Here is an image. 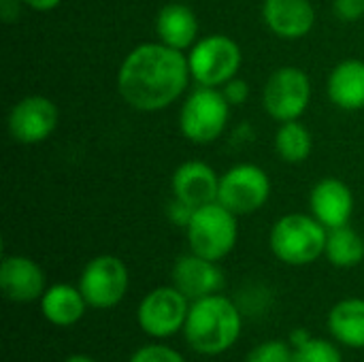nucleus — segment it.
I'll return each instance as SVG.
<instances>
[{
	"mask_svg": "<svg viewBox=\"0 0 364 362\" xmlns=\"http://www.w3.org/2000/svg\"><path fill=\"white\" fill-rule=\"evenodd\" d=\"M192 73L188 55L164 43H143L122 62L117 90L136 111H162L188 87Z\"/></svg>",
	"mask_w": 364,
	"mask_h": 362,
	"instance_id": "nucleus-1",
	"label": "nucleus"
},
{
	"mask_svg": "<svg viewBox=\"0 0 364 362\" xmlns=\"http://www.w3.org/2000/svg\"><path fill=\"white\" fill-rule=\"evenodd\" d=\"M241 329L243 320L239 307L218 292L192 301L183 337L194 352L203 356H220L239 341Z\"/></svg>",
	"mask_w": 364,
	"mask_h": 362,
	"instance_id": "nucleus-2",
	"label": "nucleus"
},
{
	"mask_svg": "<svg viewBox=\"0 0 364 362\" xmlns=\"http://www.w3.org/2000/svg\"><path fill=\"white\" fill-rule=\"evenodd\" d=\"M326 237L328 230L314 215L288 213L273 224L269 245L275 258L284 265L305 267L324 254Z\"/></svg>",
	"mask_w": 364,
	"mask_h": 362,
	"instance_id": "nucleus-3",
	"label": "nucleus"
},
{
	"mask_svg": "<svg viewBox=\"0 0 364 362\" xmlns=\"http://www.w3.org/2000/svg\"><path fill=\"white\" fill-rule=\"evenodd\" d=\"M190 250L213 262L224 260L237 245L239 224L237 215L222 203H209L194 209L190 224L186 226Z\"/></svg>",
	"mask_w": 364,
	"mask_h": 362,
	"instance_id": "nucleus-4",
	"label": "nucleus"
},
{
	"mask_svg": "<svg viewBox=\"0 0 364 362\" xmlns=\"http://www.w3.org/2000/svg\"><path fill=\"white\" fill-rule=\"evenodd\" d=\"M228 117L230 102L224 98L222 90L200 85L188 94L179 111V130L188 141L207 145L224 132Z\"/></svg>",
	"mask_w": 364,
	"mask_h": 362,
	"instance_id": "nucleus-5",
	"label": "nucleus"
},
{
	"mask_svg": "<svg viewBox=\"0 0 364 362\" xmlns=\"http://www.w3.org/2000/svg\"><path fill=\"white\" fill-rule=\"evenodd\" d=\"M243 62L241 47L226 34H209L196 41L188 53L192 79L198 85L218 87L237 77Z\"/></svg>",
	"mask_w": 364,
	"mask_h": 362,
	"instance_id": "nucleus-6",
	"label": "nucleus"
},
{
	"mask_svg": "<svg viewBox=\"0 0 364 362\" xmlns=\"http://www.w3.org/2000/svg\"><path fill=\"white\" fill-rule=\"evenodd\" d=\"M188 297H183L175 286L154 288L143 297L136 309V322L147 337L168 339L183 331L190 312Z\"/></svg>",
	"mask_w": 364,
	"mask_h": 362,
	"instance_id": "nucleus-7",
	"label": "nucleus"
},
{
	"mask_svg": "<svg viewBox=\"0 0 364 362\" xmlns=\"http://www.w3.org/2000/svg\"><path fill=\"white\" fill-rule=\"evenodd\" d=\"M311 100V81L299 66L277 68L262 90V102L267 113L277 122L299 119Z\"/></svg>",
	"mask_w": 364,
	"mask_h": 362,
	"instance_id": "nucleus-8",
	"label": "nucleus"
},
{
	"mask_svg": "<svg viewBox=\"0 0 364 362\" xmlns=\"http://www.w3.org/2000/svg\"><path fill=\"white\" fill-rule=\"evenodd\" d=\"M128 269L117 256H96L92 258L79 277V290L94 309H113L119 305L128 292Z\"/></svg>",
	"mask_w": 364,
	"mask_h": 362,
	"instance_id": "nucleus-9",
	"label": "nucleus"
},
{
	"mask_svg": "<svg viewBox=\"0 0 364 362\" xmlns=\"http://www.w3.org/2000/svg\"><path fill=\"white\" fill-rule=\"evenodd\" d=\"M271 196V179L256 164H235L220 177L218 203L235 215H247L264 207Z\"/></svg>",
	"mask_w": 364,
	"mask_h": 362,
	"instance_id": "nucleus-10",
	"label": "nucleus"
},
{
	"mask_svg": "<svg viewBox=\"0 0 364 362\" xmlns=\"http://www.w3.org/2000/svg\"><path fill=\"white\" fill-rule=\"evenodd\" d=\"M58 107L47 96H26L13 105L6 126L9 134L21 145H36L47 141L58 128Z\"/></svg>",
	"mask_w": 364,
	"mask_h": 362,
	"instance_id": "nucleus-11",
	"label": "nucleus"
},
{
	"mask_svg": "<svg viewBox=\"0 0 364 362\" xmlns=\"http://www.w3.org/2000/svg\"><path fill=\"white\" fill-rule=\"evenodd\" d=\"M173 286L190 301H198L218 294L224 288V273L218 262L192 252L177 258L173 267Z\"/></svg>",
	"mask_w": 364,
	"mask_h": 362,
	"instance_id": "nucleus-12",
	"label": "nucleus"
},
{
	"mask_svg": "<svg viewBox=\"0 0 364 362\" xmlns=\"http://www.w3.org/2000/svg\"><path fill=\"white\" fill-rule=\"evenodd\" d=\"M311 215L326 228H339L350 224L354 213V194L350 186L337 177L320 179L309 194Z\"/></svg>",
	"mask_w": 364,
	"mask_h": 362,
	"instance_id": "nucleus-13",
	"label": "nucleus"
},
{
	"mask_svg": "<svg viewBox=\"0 0 364 362\" xmlns=\"http://www.w3.org/2000/svg\"><path fill=\"white\" fill-rule=\"evenodd\" d=\"M171 188L177 201L186 203L192 209H198L218 201L220 177L209 164L200 160H188L175 169Z\"/></svg>",
	"mask_w": 364,
	"mask_h": 362,
	"instance_id": "nucleus-14",
	"label": "nucleus"
},
{
	"mask_svg": "<svg viewBox=\"0 0 364 362\" xmlns=\"http://www.w3.org/2000/svg\"><path fill=\"white\" fill-rule=\"evenodd\" d=\"M2 294L13 303H32L45 294L43 269L26 256H6L0 265Z\"/></svg>",
	"mask_w": 364,
	"mask_h": 362,
	"instance_id": "nucleus-15",
	"label": "nucleus"
},
{
	"mask_svg": "<svg viewBox=\"0 0 364 362\" xmlns=\"http://www.w3.org/2000/svg\"><path fill=\"white\" fill-rule=\"evenodd\" d=\"M262 17L267 28L279 38H303L316 23L311 0H264Z\"/></svg>",
	"mask_w": 364,
	"mask_h": 362,
	"instance_id": "nucleus-16",
	"label": "nucleus"
},
{
	"mask_svg": "<svg viewBox=\"0 0 364 362\" xmlns=\"http://www.w3.org/2000/svg\"><path fill=\"white\" fill-rule=\"evenodd\" d=\"M156 34L160 43L173 49L186 51L188 47L196 43L198 19L188 4H181V2L164 4L156 17Z\"/></svg>",
	"mask_w": 364,
	"mask_h": 362,
	"instance_id": "nucleus-17",
	"label": "nucleus"
},
{
	"mask_svg": "<svg viewBox=\"0 0 364 362\" xmlns=\"http://www.w3.org/2000/svg\"><path fill=\"white\" fill-rule=\"evenodd\" d=\"M328 98L343 111L364 109V62L343 60L328 75Z\"/></svg>",
	"mask_w": 364,
	"mask_h": 362,
	"instance_id": "nucleus-18",
	"label": "nucleus"
},
{
	"mask_svg": "<svg viewBox=\"0 0 364 362\" xmlns=\"http://www.w3.org/2000/svg\"><path fill=\"white\" fill-rule=\"evenodd\" d=\"M87 301L83 299L79 286L68 284H53L41 297V314L43 318L60 329L75 326L85 316Z\"/></svg>",
	"mask_w": 364,
	"mask_h": 362,
	"instance_id": "nucleus-19",
	"label": "nucleus"
},
{
	"mask_svg": "<svg viewBox=\"0 0 364 362\" xmlns=\"http://www.w3.org/2000/svg\"><path fill=\"white\" fill-rule=\"evenodd\" d=\"M328 331L348 348H364V299L339 301L328 314Z\"/></svg>",
	"mask_w": 364,
	"mask_h": 362,
	"instance_id": "nucleus-20",
	"label": "nucleus"
},
{
	"mask_svg": "<svg viewBox=\"0 0 364 362\" xmlns=\"http://www.w3.org/2000/svg\"><path fill=\"white\" fill-rule=\"evenodd\" d=\"M324 256L333 267L352 269L364 260V239L354 228H350V224L331 228L326 237Z\"/></svg>",
	"mask_w": 364,
	"mask_h": 362,
	"instance_id": "nucleus-21",
	"label": "nucleus"
},
{
	"mask_svg": "<svg viewBox=\"0 0 364 362\" xmlns=\"http://www.w3.org/2000/svg\"><path fill=\"white\" fill-rule=\"evenodd\" d=\"M311 147H314L311 132L299 119L282 122L275 134V149L284 162H290V164L305 162L311 154Z\"/></svg>",
	"mask_w": 364,
	"mask_h": 362,
	"instance_id": "nucleus-22",
	"label": "nucleus"
},
{
	"mask_svg": "<svg viewBox=\"0 0 364 362\" xmlns=\"http://www.w3.org/2000/svg\"><path fill=\"white\" fill-rule=\"evenodd\" d=\"M292 362H343V356L335 344L309 337L305 344L294 348Z\"/></svg>",
	"mask_w": 364,
	"mask_h": 362,
	"instance_id": "nucleus-23",
	"label": "nucleus"
},
{
	"mask_svg": "<svg viewBox=\"0 0 364 362\" xmlns=\"http://www.w3.org/2000/svg\"><path fill=\"white\" fill-rule=\"evenodd\" d=\"M292 352L286 341H264L247 354L245 362H292Z\"/></svg>",
	"mask_w": 364,
	"mask_h": 362,
	"instance_id": "nucleus-24",
	"label": "nucleus"
},
{
	"mask_svg": "<svg viewBox=\"0 0 364 362\" xmlns=\"http://www.w3.org/2000/svg\"><path fill=\"white\" fill-rule=\"evenodd\" d=\"M128 362H186V358L168 346L151 344V346L139 348Z\"/></svg>",
	"mask_w": 364,
	"mask_h": 362,
	"instance_id": "nucleus-25",
	"label": "nucleus"
},
{
	"mask_svg": "<svg viewBox=\"0 0 364 362\" xmlns=\"http://www.w3.org/2000/svg\"><path fill=\"white\" fill-rule=\"evenodd\" d=\"M222 94L224 98L230 102V107H241L247 102L250 98V83L245 79H239V77H232L230 81H226L222 85Z\"/></svg>",
	"mask_w": 364,
	"mask_h": 362,
	"instance_id": "nucleus-26",
	"label": "nucleus"
},
{
	"mask_svg": "<svg viewBox=\"0 0 364 362\" xmlns=\"http://www.w3.org/2000/svg\"><path fill=\"white\" fill-rule=\"evenodd\" d=\"M333 11L341 21H358L364 17V0H333Z\"/></svg>",
	"mask_w": 364,
	"mask_h": 362,
	"instance_id": "nucleus-27",
	"label": "nucleus"
},
{
	"mask_svg": "<svg viewBox=\"0 0 364 362\" xmlns=\"http://www.w3.org/2000/svg\"><path fill=\"white\" fill-rule=\"evenodd\" d=\"M192 213H194V209H192V207H188L186 203L177 201V198H173V203L166 207V215H168V220H171L173 224L181 226V228H186V226L190 224Z\"/></svg>",
	"mask_w": 364,
	"mask_h": 362,
	"instance_id": "nucleus-28",
	"label": "nucleus"
},
{
	"mask_svg": "<svg viewBox=\"0 0 364 362\" xmlns=\"http://www.w3.org/2000/svg\"><path fill=\"white\" fill-rule=\"evenodd\" d=\"M13 2L15 0H0V13H2V19L4 21H13L19 15V6L13 4Z\"/></svg>",
	"mask_w": 364,
	"mask_h": 362,
	"instance_id": "nucleus-29",
	"label": "nucleus"
},
{
	"mask_svg": "<svg viewBox=\"0 0 364 362\" xmlns=\"http://www.w3.org/2000/svg\"><path fill=\"white\" fill-rule=\"evenodd\" d=\"M21 2H26L30 9H34V11H51V9H55L62 0H21Z\"/></svg>",
	"mask_w": 364,
	"mask_h": 362,
	"instance_id": "nucleus-30",
	"label": "nucleus"
},
{
	"mask_svg": "<svg viewBox=\"0 0 364 362\" xmlns=\"http://www.w3.org/2000/svg\"><path fill=\"white\" fill-rule=\"evenodd\" d=\"M309 337H311V335H309V331H303V329H299V331H294V333L290 335V344H292V348H296V346L305 344Z\"/></svg>",
	"mask_w": 364,
	"mask_h": 362,
	"instance_id": "nucleus-31",
	"label": "nucleus"
},
{
	"mask_svg": "<svg viewBox=\"0 0 364 362\" xmlns=\"http://www.w3.org/2000/svg\"><path fill=\"white\" fill-rule=\"evenodd\" d=\"M64 362H96L94 358H90V356H83V354H73V356H68Z\"/></svg>",
	"mask_w": 364,
	"mask_h": 362,
	"instance_id": "nucleus-32",
	"label": "nucleus"
}]
</instances>
